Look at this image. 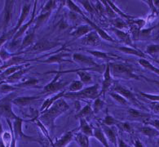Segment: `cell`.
Returning <instances> with one entry per match:
<instances>
[{"label":"cell","mask_w":159,"mask_h":147,"mask_svg":"<svg viewBox=\"0 0 159 147\" xmlns=\"http://www.w3.org/2000/svg\"><path fill=\"white\" fill-rule=\"evenodd\" d=\"M153 29L154 28H150V29H148V30H144L139 32V35L143 38L148 37V36H150L151 31H152Z\"/></svg>","instance_id":"obj_53"},{"label":"cell","mask_w":159,"mask_h":147,"mask_svg":"<svg viewBox=\"0 0 159 147\" xmlns=\"http://www.w3.org/2000/svg\"><path fill=\"white\" fill-rule=\"evenodd\" d=\"M30 7H31L30 3H29V4H25L24 6H23V7H22V10H21V12H20V18H19V20H18L17 23H16V25H15L14 29H12V30H10V32H11V34H12V36H14V35H15V34L16 33V31H17L18 30H19V29H20L22 25H23V23H24L25 21L26 20L27 16H28V15L30 14Z\"/></svg>","instance_id":"obj_13"},{"label":"cell","mask_w":159,"mask_h":147,"mask_svg":"<svg viewBox=\"0 0 159 147\" xmlns=\"http://www.w3.org/2000/svg\"><path fill=\"white\" fill-rule=\"evenodd\" d=\"M158 123H159L158 119H154L153 121H150V122H149L148 123H149L150 125L153 126V127H154L156 129L158 130Z\"/></svg>","instance_id":"obj_56"},{"label":"cell","mask_w":159,"mask_h":147,"mask_svg":"<svg viewBox=\"0 0 159 147\" xmlns=\"http://www.w3.org/2000/svg\"><path fill=\"white\" fill-rule=\"evenodd\" d=\"M66 4H67V7L70 8V11H72V12H74V13H76V14H79V15L84 16V13L83 12V11H82V10H81V9L79 8V7L75 4L73 1L67 0V1H66Z\"/></svg>","instance_id":"obj_39"},{"label":"cell","mask_w":159,"mask_h":147,"mask_svg":"<svg viewBox=\"0 0 159 147\" xmlns=\"http://www.w3.org/2000/svg\"><path fill=\"white\" fill-rule=\"evenodd\" d=\"M135 146L136 147H143V144H142L140 141H139V140H137L136 141H135Z\"/></svg>","instance_id":"obj_60"},{"label":"cell","mask_w":159,"mask_h":147,"mask_svg":"<svg viewBox=\"0 0 159 147\" xmlns=\"http://www.w3.org/2000/svg\"><path fill=\"white\" fill-rule=\"evenodd\" d=\"M92 113H93V110H92L91 105H87L86 106H84V107H83L76 115H75V118H77V119H78V118H79H79H85V117L88 116L90 114H92Z\"/></svg>","instance_id":"obj_38"},{"label":"cell","mask_w":159,"mask_h":147,"mask_svg":"<svg viewBox=\"0 0 159 147\" xmlns=\"http://www.w3.org/2000/svg\"><path fill=\"white\" fill-rule=\"evenodd\" d=\"M69 16H70V19H72V20H76L77 18H78V15L76 13H74V12H72V11H70Z\"/></svg>","instance_id":"obj_58"},{"label":"cell","mask_w":159,"mask_h":147,"mask_svg":"<svg viewBox=\"0 0 159 147\" xmlns=\"http://www.w3.org/2000/svg\"><path fill=\"white\" fill-rule=\"evenodd\" d=\"M113 79L110 74V69H109V63L106 64L105 66V70L104 72V80L102 83V87H101V91L99 92V97H105V93L109 90V88H111L113 84Z\"/></svg>","instance_id":"obj_11"},{"label":"cell","mask_w":159,"mask_h":147,"mask_svg":"<svg viewBox=\"0 0 159 147\" xmlns=\"http://www.w3.org/2000/svg\"><path fill=\"white\" fill-rule=\"evenodd\" d=\"M39 81L36 79H28L26 81H24V82H21L20 84H14L16 88H17L18 89L19 88H31V87H36V86L39 84Z\"/></svg>","instance_id":"obj_34"},{"label":"cell","mask_w":159,"mask_h":147,"mask_svg":"<svg viewBox=\"0 0 159 147\" xmlns=\"http://www.w3.org/2000/svg\"><path fill=\"white\" fill-rule=\"evenodd\" d=\"M39 98V97H15V98L11 101V103L13 105H17V106H27V105H30L33 101Z\"/></svg>","instance_id":"obj_19"},{"label":"cell","mask_w":159,"mask_h":147,"mask_svg":"<svg viewBox=\"0 0 159 147\" xmlns=\"http://www.w3.org/2000/svg\"><path fill=\"white\" fill-rule=\"evenodd\" d=\"M111 30L113 31V33L115 34L116 36L118 38V39H119L121 42L124 43V44H127L129 46L133 47L131 37H130V35H129L128 34L125 33L124 31L120 30H118V29L116 28H112Z\"/></svg>","instance_id":"obj_21"},{"label":"cell","mask_w":159,"mask_h":147,"mask_svg":"<svg viewBox=\"0 0 159 147\" xmlns=\"http://www.w3.org/2000/svg\"><path fill=\"white\" fill-rule=\"evenodd\" d=\"M106 2H107V3L109 4V7H110L112 9H113V11H114L115 13H118V15H121L122 16V17L126 18V19H130V18H131V17H130V16H127V15H126V14L123 13L122 11H120L119 9H118V7H116L115 5L113 4V3L111 2V1H106Z\"/></svg>","instance_id":"obj_47"},{"label":"cell","mask_w":159,"mask_h":147,"mask_svg":"<svg viewBox=\"0 0 159 147\" xmlns=\"http://www.w3.org/2000/svg\"><path fill=\"white\" fill-rule=\"evenodd\" d=\"M65 93H66L65 92H60V93H58V94L56 95V96H54L53 97H50V98L47 99L46 101L43 102V104L42 105V107L41 109H40V112L42 113V112H43L44 110H48V108L50 107L51 105H52V104L54 103L55 101H57V100L61 98V97H63Z\"/></svg>","instance_id":"obj_27"},{"label":"cell","mask_w":159,"mask_h":147,"mask_svg":"<svg viewBox=\"0 0 159 147\" xmlns=\"http://www.w3.org/2000/svg\"><path fill=\"white\" fill-rule=\"evenodd\" d=\"M104 105H105V101H102V100L100 98H96L93 103V109H92L93 113L97 114V113L102 109Z\"/></svg>","instance_id":"obj_43"},{"label":"cell","mask_w":159,"mask_h":147,"mask_svg":"<svg viewBox=\"0 0 159 147\" xmlns=\"http://www.w3.org/2000/svg\"><path fill=\"white\" fill-rule=\"evenodd\" d=\"M131 21L134 23L135 25H136V28L138 29V30H139L140 28H142V27L144 26V25H145V21L144 20H137V21Z\"/></svg>","instance_id":"obj_54"},{"label":"cell","mask_w":159,"mask_h":147,"mask_svg":"<svg viewBox=\"0 0 159 147\" xmlns=\"http://www.w3.org/2000/svg\"><path fill=\"white\" fill-rule=\"evenodd\" d=\"M73 138V132H67L66 134H64L59 140H57L54 143L53 146L56 147H63L67 145L71 141Z\"/></svg>","instance_id":"obj_24"},{"label":"cell","mask_w":159,"mask_h":147,"mask_svg":"<svg viewBox=\"0 0 159 147\" xmlns=\"http://www.w3.org/2000/svg\"><path fill=\"white\" fill-rule=\"evenodd\" d=\"M37 2H38V1H35V2H34V11H33V14H32L33 16H31L30 20L26 24L23 25H22V26L20 27V28L17 31H16V33L15 34V35H14L13 38H12V41H11V43L16 42V40H17L20 37H21L22 35L25 34V31L28 30L29 27L31 25L34 23V18H35V11H36V5H37Z\"/></svg>","instance_id":"obj_15"},{"label":"cell","mask_w":159,"mask_h":147,"mask_svg":"<svg viewBox=\"0 0 159 147\" xmlns=\"http://www.w3.org/2000/svg\"><path fill=\"white\" fill-rule=\"evenodd\" d=\"M118 146H119V147H123V146H124V147H127V146H128V145H126V144L125 142H123V140L120 139V140H119V144H118Z\"/></svg>","instance_id":"obj_59"},{"label":"cell","mask_w":159,"mask_h":147,"mask_svg":"<svg viewBox=\"0 0 159 147\" xmlns=\"http://www.w3.org/2000/svg\"><path fill=\"white\" fill-rule=\"evenodd\" d=\"M118 50L122 53H124L126 54H129V55H134L137 56V57L143 58V59H146V55L144 53H142L141 51L138 50L134 48H131V47H118Z\"/></svg>","instance_id":"obj_23"},{"label":"cell","mask_w":159,"mask_h":147,"mask_svg":"<svg viewBox=\"0 0 159 147\" xmlns=\"http://www.w3.org/2000/svg\"><path fill=\"white\" fill-rule=\"evenodd\" d=\"M59 29L60 30H66V29H67L68 27H69V25H68V23L66 21H65L62 19V20L60 21L59 23Z\"/></svg>","instance_id":"obj_55"},{"label":"cell","mask_w":159,"mask_h":147,"mask_svg":"<svg viewBox=\"0 0 159 147\" xmlns=\"http://www.w3.org/2000/svg\"><path fill=\"white\" fill-rule=\"evenodd\" d=\"M35 39V34H34V30H33V32H31V33L28 34L24 38V39L22 41L21 44H20V46L19 47V49L18 50L20 52H22V50H24L25 48H26L28 47L31 46L32 44H33L34 41Z\"/></svg>","instance_id":"obj_26"},{"label":"cell","mask_w":159,"mask_h":147,"mask_svg":"<svg viewBox=\"0 0 159 147\" xmlns=\"http://www.w3.org/2000/svg\"><path fill=\"white\" fill-rule=\"evenodd\" d=\"M102 129L105 132V134L107 136L108 139H109V140L112 143H113L114 145L118 146V144H117V137H116L115 133H114L113 130L109 126L105 125V124H103L102 125Z\"/></svg>","instance_id":"obj_33"},{"label":"cell","mask_w":159,"mask_h":147,"mask_svg":"<svg viewBox=\"0 0 159 147\" xmlns=\"http://www.w3.org/2000/svg\"><path fill=\"white\" fill-rule=\"evenodd\" d=\"M70 53H67V52H59L57 54H55L53 56H51L48 58L45 59L44 61H41V62L46 64H59L61 65V63L63 62H70V60L67 59V57H70Z\"/></svg>","instance_id":"obj_12"},{"label":"cell","mask_w":159,"mask_h":147,"mask_svg":"<svg viewBox=\"0 0 159 147\" xmlns=\"http://www.w3.org/2000/svg\"><path fill=\"white\" fill-rule=\"evenodd\" d=\"M61 46L60 43L55 42V41H48V40H40L39 42L36 43L33 45L32 48L25 51V53H43L46 51L51 50V49L55 48L57 47Z\"/></svg>","instance_id":"obj_7"},{"label":"cell","mask_w":159,"mask_h":147,"mask_svg":"<svg viewBox=\"0 0 159 147\" xmlns=\"http://www.w3.org/2000/svg\"><path fill=\"white\" fill-rule=\"evenodd\" d=\"M73 60L77 63L86 66V69H88L90 70H96V71H99V72H102L105 66H106V65L99 66L98 64L94 62V60L92 57L83 55L80 53H74L73 55Z\"/></svg>","instance_id":"obj_5"},{"label":"cell","mask_w":159,"mask_h":147,"mask_svg":"<svg viewBox=\"0 0 159 147\" xmlns=\"http://www.w3.org/2000/svg\"><path fill=\"white\" fill-rule=\"evenodd\" d=\"M112 24L114 26V28L120 30H121V29L127 28L128 27V25L126 24V22L122 19H121V18H116V19L112 20Z\"/></svg>","instance_id":"obj_41"},{"label":"cell","mask_w":159,"mask_h":147,"mask_svg":"<svg viewBox=\"0 0 159 147\" xmlns=\"http://www.w3.org/2000/svg\"><path fill=\"white\" fill-rule=\"evenodd\" d=\"M1 138L3 143L2 146H16V141L15 140H13L14 136L11 132H2Z\"/></svg>","instance_id":"obj_29"},{"label":"cell","mask_w":159,"mask_h":147,"mask_svg":"<svg viewBox=\"0 0 159 147\" xmlns=\"http://www.w3.org/2000/svg\"><path fill=\"white\" fill-rule=\"evenodd\" d=\"M51 13L52 12H46V13H42L41 15L39 16L38 17L34 18V30H36L38 28H39L40 26H42L44 23H46L47 21L48 20V18L50 16Z\"/></svg>","instance_id":"obj_31"},{"label":"cell","mask_w":159,"mask_h":147,"mask_svg":"<svg viewBox=\"0 0 159 147\" xmlns=\"http://www.w3.org/2000/svg\"><path fill=\"white\" fill-rule=\"evenodd\" d=\"M86 69H82L80 70H73V71H77V75L80 77V81L83 84H89L92 82V77L85 71Z\"/></svg>","instance_id":"obj_32"},{"label":"cell","mask_w":159,"mask_h":147,"mask_svg":"<svg viewBox=\"0 0 159 147\" xmlns=\"http://www.w3.org/2000/svg\"><path fill=\"white\" fill-rule=\"evenodd\" d=\"M12 56L13 55H11V54H10L9 53H7V51L5 50L3 48H0V58H1V60H2L3 62H5L6 61L10 59Z\"/></svg>","instance_id":"obj_50"},{"label":"cell","mask_w":159,"mask_h":147,"mask_svg":"<svg viewBox=\"0 0 159 147\" xmlns=\"http://www.w3.org/2000/svg\"><path fill=\"white\" fill-rule=\"evenodd\" d=\"M91 31H92V29L89 25H79V26L74 29V30L70 33V34L72 35L73 37L82 38L90 33Z\"/></svg>","instance_id":"obj_20"},{"label":"cell","mask_w":159,"mask_h":147,"mask_svg":"<svg viewBox=\"0 0 159 147\" xmlns=\"http://www.w3.org/2000/svg\"><path fill=\"white\" fill-rule=\"evenodd\" d=\"M128 115L129 119H131V120H145V119H149L150 117L149 114L142 113L135 109H129Z\"/></svg>","instance_id":"obj_22"},{"label":"cell","mask_w":159,"mask_h":147,"mask_svg":"<svg viewBox=\"0 0 159 147\" xmlns=\"http://www.w3.org/2000/svg\"><path fill=\"white\" fill-rule=\"evenodd\" d=\"M117 123H118V120L114 119L113 117H112L111 115H109V114H106L105 119L103 120V123L107 126L116 125Z\"/></svg>","instance_id":"obj_48"},{"label":"cell","mask_w":159,"mask_h":147,"mask_svg":"<svg viewBox=\"0 0 159 147\" xmlns=\"http://www.w3.org/2000/svg\"><path fill=\"white\" fill-rule=\"evenodd\" d=\"M159 46L158 44H151L148 45L146 48V53H148L151 56H155L158 54Z\"/></svg>","instance_id":"obj_45"},{"label":"cell","mask_w":159,"mask_h":147,"mask_svg":"<svg viewBox=\"0 0 159 147\" xmlns=\"http://www.w3.org/2000/svg\"><path fill=\"white\" fill-rule=\"evenodd\" d=\"M97 84L88 87L85 89H82L79 92H68L65 93L64 97H68V98H82V99H91V100H95V99L99 97V92Z\"/></svg>","instance_id":"obj_4"},{"label":"cell","mask_w":159,"mask_h":147,"mask_svg":"<svg viewBox=\"0 0 159 147\" xmlns=\"http://www.w3.org/2000/svg\"><path fill=\"white\" fill-rule=\"evenodd\" d=\"M7 123H8L9 127H10L11 133L13 134L15 140H20V139H25V140H35V141H37L34 137L26 136V135L23 132V131H22V123L24 122V119H20V117H19L18 119H15V120L13 121V123H12V124H11V121L9 120V119H7Z\"/></svg>","instance_id":"obj_6"},{"label":"cell","mask_w":159,"mask_h":147,"mask_svg":"<svg viewBox=\"0 0 159 147\" xmlns=\"http://www.w3.org/2000/svg\"><path fill=\"white\" fill-rule=\"evenodd\" d=\"M157 102L158 101H154V103L152 104L153 105V106H152V110H153V111H154L155 113H158V104H157Z\"/></svg>","instance_id":"obj_57"},{"label":"cell","mask_w":159,"mask_h":147,"mask_svg":"<svg viewBox=\"0 0 159 147\" xmlns=\"http://www.w3.org/2000/svg\"><path fill=\"white\" fill-rule=\"evenodd\" d=\"M79 2H80L81 4L83 5V7H84V8H85L88 12H90V13H93V12H95V8L91 5L90 1H88V0H86V1L80 0Z\"/></svg>","instance_id":"obj_49"},{"label":"cell","mask_w":159,"mask_h":147,"mask_svg":"<svg viewBox=\"0 0 159 147\" xmlns=\"http://www.w3.org/2000/svg\"><path fill=\"white\" fill-rule=\"evenodd\" d=\"M82 43L83 44H87V45L96 46V45L100 44V39L96 31L92 30L90 33L87 34V35L83 36V39H82Z\"/></svg>","instance_id":"obj_18"},{"label":"cell","mask_w":159,"mask_h":147,"mask_svg":"<svg viewBox=\"0 0 159 147\" xmlns=\"http://www.w3.org/2000/svg\"><path fill=\"white\" fill-rule=\"evenodd\" d=\"M33 66H30V65H26L25 66L24 68L20 69V70H17L16 72H15L14 74L11 75L10 76L7 77L6 79L2 81L0 84H18V82L20 81V79H22V77L24 76L29 70H30Z\"/></svg>","instance_id":"obj_10"},{"label":"cell","mask_w":159,"mask_h":147,"mask_svg":"<svg viewBox=\"0 0 159 147\" xmlns=\"http://www.w3.org/2000/svg\"><path fill=\"white\" fill-rule=\"evenodd\" d=\"M25 61H26V60L23 58L22 57H20V56H18V54H15L10 59L3 62L2 66H0V74L3 72L6 69L11 67V66H16V65H20V63L24 62Z\"/></svg>","instance_id":"obj_16"},{"label":"cell","mask_w":159,"mask_h":147,"mask_svg":"<svg viewBox=\"0 0 159 147\" xmlns=\"http://www.w3.org/2000/svg\"><path fill=\"white\" fill-rule=\"evenodd\" d=\"M93 136H95L96 139H98L100 142L102 143L103 145H104V146L105 147L109 146V143H108V141H107L106 137L105 136L104 132H103L101 128H100V127H94Z\"/></svg>","instance_id":"obj_30"},{"label":"cell","mask_w":159,"mask_h":147,"mask_svg":"<svg viewBox=\"0 0 159 147\" xmlns=\"http://www.w3.org/2000/svg\"><path fill=\"white\" fill-rule=\"evenodd\" d=\"M83 88V84L80 80H76V81H73L69 87V91L70 92H79L82 90Z\"/></svg>","instance_id":"obj_40"},{"label":"cell","mask_w":159,"mask_h":147,"mask_svg":"<svg viewBox=\"0 0 159 147\" xmlns=\"http://www.w3.org/2000/svg\"><path fill=\"white\" fill-rule=\"evenodd\" d=\"M2 132H3V130H2V123H1V119H0V137L2 136Z\"/></svg>","instance_id":"obj_61"},{"label":"cell","mask_w":159,"mask_h":147,"mask_svg":"<svg viewBox=\"0 0 159 147\" xmlns=\"http://www.w3.org/2000/svg\"><path fill=\"white\" fill-rule=\"evenodd\" d=\"M113 90L115 91L117 93L121 95L122 97L126 98L127 101H135V96H134V93H133L131 91L129 90L128 88H126V87H124V86L121 85V84H117L114 85Z\"/></svg>","instance_id":"obj_17"},{"label":"cell","mask_w":159,"mask_h":147,"mask_svg":"<svg viewBox=\"0 0 159 147\" xmlns=\"http://www.w3.org/2000/svg\"><path fill=\"white\" fill-rule=\"evenodd\" d=\"M109 69H110V74L114 76L122 78V79H139L137 75L134 74L132 66L127 65V64L119 63V62H109Z\"/></svg>","instance_id":"obj_2"},{"label":"cell","mask_w":159,"mask_h":147,"mask_svg":"<svg viewBox=\"0 0 159 147\" xmlns=\"http://www.w3.org/2000/svg\"><path fill=\"white\" fill-rule=\"evenodd\" d=\"M139 93L143 97H145V98L150 100L152 101H159V96L158 95H151L148 94V93H144L143 92H139Z\"/></svg>","instance_id":"obj_51"},{"label":"cell","mask_w":159,"mask_h":147,"mask_svg":"<svg viewBox=\"0 0 159 147\" xmlns=\"http://www.w3.org/2000/svg\"><path fill=\"white\" fill-rule=\"evenodd\" d=\"M69 105L65 100L60 98L55 101L48 110H44L41 113V116L39 117V120L44 125H47L48 127L52 128L54 127L55 120L57 117L63 114L69 110Z\"/></svg>","instance_id":"obj_1"},{"label":"cell","mask_w":159,"mask_h":147,"mask_svg":"<svg viewBox=\"0 0 159 147\" xmlns=\"http://www.w3.org/2000/svg\"><path fill=\"white\" fill-rule=\"evenodd\" d=\"M87 53L92 54L94 57H97L99 59H105L109 60V61H113L115 58H119L118 56L113 55V54H109V53H103V52H100V51H93V50H87Z\"/></svg>","instance_id":"obj_25"},{"label":"cell","mask_w":159,"mask_h":147,"mask_svg":"<svg viewBox=\"0 0 159 147\" xmlns=\"http://www.w3.org/2000/svg\"><path fill=\"white\" fill-rule=\"evenodd\" d=\"M138 62H139V64L140 65V66H142L144 68L147 69V70H149L150 71H152V72L155 73V74H157V75H158L159 74V70L157 68V67H154V66H152V64L150 63L149 62H148L146 59H139V61H138Z\"/></svg>","instance_id":"obj_37"},{"label":"cell","mask_w":159,"mask_h":147,"mask_svg":"<svg viewBox=\"0 0 159 147\" xmlns=\"http://www.w3.org/2000/svg\"><path fill=\"white\" fill-rule=\"evenodd\" d=\"M13 7L14 1H12V0L5 1L4 8H3V11L2 12V21H1V29L2 30H5L10 24V21L12 18Z\"/></svg>","instance_id":"obj_8"},{"label":"cell","mask_w":159,"mask_h":147,"mask_svg":"<svg viewBox=\"0 0 159 147\" xmlns=\"http://www.w3.org/2000/svg\"><path fill=\"white\" fill-rule=\"evenodd\" d=\"M83 19H84V20L88 23V25H89L90 26L92 27V30H94L96 31V33H97V34L99 35V37L103 39L106 40V41H109V42H112V43L116 42L115 40L113 39V38H112L109 34L107 33V32H105V30H103L102 29L100 28V27H99L97 25L95 24L94 22H92V21L89 20L88 18H87L86 16H83Z\"/></svg>","instance_id":"obj_14"},{"label":"cell","mask_w":159,"mask_h":147,"mask_svg":"<svg viewBox=\"0 0 159 147\" xmlns=\"http://www.w3.org/2000/svg\"><path fill=\"white\" fill-rule=\"evenodd\" d=\"M80 121V130L81 132L87 135V136H93V130L89 123H87L85 118H79Z\"/></svg>","instance_id":"obj_28"},{"label":"cell","mask_w":159,"mask_h":147,"mask_svg":"<svg viewBox=\"0 0 159 147\" xmlns=\"http://www.w3.org/2000/svg\"><path fill=\"white\" fill-rule=\"evenodd\" d=\"M57 7V1L55 0H50L46 3L44 7L42 10V13H46V12H52V10Z\"/></svg>","instance_id":"obj_42"},{"label":"cell","mask_w":159,"mask_h":147,"mask_svg":"<svg viewBox=\"0 0 159 147\" xmlns=\"http://www.w3.org/2000/svg\"><path fill=\"white\" fill-rule=\"evenodd\" d=\"M61 75L59 73L56 75V77L52 79V81L50 82L49 84H47L43 87V93H50V92H57L58 91L63 89L66 86L69 84V82H65L60 79Z\"/></svg>","instance_id":"obj_9"},{"label":"cell","mask_w":159,"mask_h":147,"mask_svg":"<svg viewBox=\"0 0 159 147\" xmlns=\"http://www.w3.org/2000/svg\"><path fill=\"white\" fill-rule=\"evenodd\" d=\"M110 97H113L114 101H116L117 102H118V103L122 104V105H126L128 104V101L123 97H122L121 95L117 93V92H116V93H110Z\"/></svg>","instance_id":"obj_46"},{"label":"cell","mask_w":159,"mask_h":147,"mask_svg":"<svg viewBox=\"0 0 159 147\" xmlns=\"http://www.w3.org/2000/svg\"><path fill=\"white\" fill-rule=\"evenodd\" d=\"M102 2H104V4L105 5V11H106V12H107V15L109 16L110 17H115L116 13L113 11V9L109 7V4L107 3L106 1H102Z\"/></svg>","instance_id":"obj_52"},{"label":"cell","mask_w":159,"mask_h":147,"mask_svg":"<svg viewBox=\"0 0 159 147\" xmlns=\"http://www.w3.org/2000/svg\"><path fill=\"white\" fill-rule=\"evenodd\" d=\"M15 98L13 93L8 95L7 97L0 100V116L4 117L6 119L9 120H15L19 117L15 114L11 108V101Z\"/></svg>","instance_id":"obj_3"},{"label":"cell","mask_w":159,"mask_h":147,"mask_svg":"<svg viewBox=\"0 0 159 147\" xmlns=\"http://www.w3.org/2000/svg\"><path fill=\"white\" fill-rule=\"evenodd\" d=\"M116 125L118 126L122 131H124V132H132V127H131V124L129 123H127V122H119V121H118V123H117Z\"/></svg>","instance_id":"obj_44"},{"label":"cell","mask_w":159,"mask_h":147,"mask_svg":"<svg viewBox=\"0 0 159 147\" xmlns=\"http://www.w3.org/2000/svg\"><path fill=\"white\" fill-rule=\"evenodd\" d=\"M140 132L145 136H148V137H153V136H158V130L156 129V128H153V127H148V126H144V127H141Z\"/></svg>","instance_id":"obj_36"},{"label":"cell","mask_w":159,"mask_h":147,"mask_svg":"<svg viewBox=\"0 0 159 147\" xmlns=\"http://www.w3.org/2000/svg\"><path fill=\"white\" fill-rule=\"evenodd\" d=\"M77 143L79 144V146L82 147H88L89 146V139L87 135H85L83 132L77 134L76 137H75Z\"/></svg>","instance_id":"obj_35"}]
</instances>
